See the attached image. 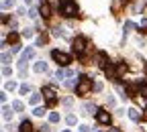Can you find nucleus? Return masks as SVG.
Masks as SVG:
<instances>
[{"label":"nucleus","mask_w":147,"mask_h":132,"mask_svg":"<svg viewBox=\"0 0 147 132\" xmlns=\"http://www.w3.org/2000/svg\"><path fill=\"white\" fill-rule=\"evenodd\" d=\"M2 116H4V120H12V110H10L8 106L2 108Z\"/></svg>","instance_id":"obj_15"},{"label":"nucleus","mask_w":147,"mask_h":132,"mask_svg":"<svg viewBox=\"0 0 147 132\" xmlns=\"http://www.w3.org/2000/svg\"><path fill=\"white\" fill-rule=\"evenodd\" d=\"M86 45H88V41H86V37H76L74 39V53H78V55H84V51H86Z\"/></svg>","instance_id":"obj_4"},{"label":"nucleus","mask_w":147,"mask_h":132,"mask_svg":"<svg viewBox=\"0 0 147 132\" xmlns=\"http://www.w3.org/2000/svg\"><path fill=\"white\" fill-rule=\"evenodd\" d=\"M18 132H35V128H33V124H31L29 120H23V124H21V128H18Z\"/></svg>","instance_id":"obj_11"},{"label":"nucleus","mask_w":147,"mask_h":132,"mask_svg":"<svg viewBox=\"0 0 147 132\" xmlns=\"http://www.w3.org/2000/svg\"><path fill=\"white\" fill-rule=\"evenodd\" d=\"M23 108H25V106H23V102H21V100H14V102H12V110L23 112Z\"/></svg>","instance_id":"obj_18"},{"label":"nucleus","mask_w":147,"mask_h":132,"mask_svg":"<svg viewBox=\"0 0 147 132\" xmlns=\"http://www.w3.org/2000/svg\"><path fill=\"white\" fill-rule=\"evenodd\" d=\"M127 112H129V118H131L133 122H141V114H139V110H135V108H129Z\"/></svg>","instance_id":"obj_10"},{"label":"nucleus","mask_w":147,"mask_h":132,"mask_svg":"<svg viewBox=\"0 0 147 132\" xmlns=\"http://www.w3.org/2000/svg\"><path fill=\"white\" fill-rule=\"evenodd\" d=\"M106 102H108V106H110V108L115 106V98H113V96H108V98H106Z\"/></svg>","instance_id":"obj_35"},{"label":"nucleus","mask_w":147,"mask_h":132,"mask_svg":"<svg viewBox=\"0 0 147 132\" xmlns=\"http://www.w3.org/2000/svg\"><path fill=\"white\" fill-rule=\"evenodd\" d=\"M6 89H16V81H6Z\"/></svg>","instance_id":"obj_31"},{"label":"nucleus","mask_w":147,"mask_h":132,"mask_svg":"<svg viewBox=\"0 0 147 132\" xmlns=\"http://www.w3.org/2000/svg\"><path fill=\"white\" fill-rule=\"evenodd\" d=\"M43 96L47 98V106H49V108L57 104V98H55V89H53L51 85H45V87H43Z\"/></svg>","instance_id":"obj_5"},{"label":"nucleus","mask_w":147,"mask_h":132,"mask_svg":"<svg viewBox=\"0 0 147 132\" xmlns=\"http://www.w3.org/2000/svg\"><path fill=\"white\" fill-rule=\"evenodd\" d=\"M35 71H37V73H45V71H47V63H45V61H37V63H35Z\"/></svg>","instance_id":"obj_13"},{"label":"nucleus","mask_w":147,"mask_h":132,"mask_svg":"<svg viewBox=\"0 0 147 132\" xmlns=\"http://www.w3.org/2000/svg\"><path fill=\"white\" fill-rule=\"evenodd\" d=\"M125 2H129V0H125Z\"/></svg>","instance_id":"obj_42"},{"label":"nucleus","mask_w":147,"mask_h":132,"mask_svg":"<svg viewBox=\"0 0 147 132\" xmlns=\"http://www.w3.org/2000/svg\"><path fill=\"white\" fill-rule=\"evenodd\" d=\"M2 63H4V65H8V63H10V55H8L6 51L2 53Z\"/></svg>","instance_id":"obj_27"},{"label":"nucleus","mask_w":147,"mask_h":132,"mask_svg":"<svg viewBox=\"0 0 147 132\" xmlns=\"http://www.w3.org/2000/svg\"><path fill=\"white\" fill-rule=\"evenodd\" d=\"M139 29H147V18H143V21H141V25H139Z\"/></svg>","instance_id":"obj_37"},{"label":"nucleus","mask_w":147,"mask_h":132,"mask_svg":"<svg viewBox=\"0 0 147 132\" xmlns=\"http://www.w3.org/2000/svg\"><path fill=\"white\" fill-rule=\"evenodd\" d=\"M45 112H47L45 108H35V110H33V114H35V116H43Z\"/></svg>","instance_id":"obj_25"},{"label":"nucleus","mask_w":147,"mask_h":132,"mask_svg":"<svg viewBox=\"0 0 147 132\" xmlns=\"http://www.w3.org/2000/svg\"><path fill=\"white\" fill-rule=\"evenodd\" d=\"M108 132H121V130H119V128H110Z\"/></svg>","instance_id":"obj_40"},{"label":"nucleus","mask_w":147,"mask_h":132,"mask_svg":"<svg viewBox=\"0 0 147 132\" xmlns=\"http://www.w3.org/2000/svg\"><path fill=\"white\" fill-rule=\"evenodd\" d=\"M82 110H84V114H96V108H94V104H90V102H86L84 106H82Z\"/></svg>","instance_id":"obj_12"},{"label":"nucleus","mask_w":147,"mask_h":132,"mask_svg":"<svg viewBox=\"0 0 147 132\" xmlns=\"http://www.w3.org/2000/svg\"><path fill=\"white\" fill-rule=\"evenodd\" d=\"M96 132H100V130H96Z\"/></svg>","instance_id":"obj_43"},{"label":"nucleus","mask_w":147,"mask_h":132,"mask_svg":"<svg viewBox=\"0 0 147 132\" xmlns=\"http://www.w3.org/2000/svg\"><path fill=\"white\" fill-rule=\"evenodd\" d=\"M96 120L100 122V124H110V114L106 110H98L96 112Z\"/></svg>","instance_id":"obj_6"},{"label":"nucleus","mask_w":147,"mask_h":132,"mask_svg":"<svg viewBox=\"0 0 147 132\" xmlns=\"http://www.w3.org/2000/svg\"><path fill=\"white\" fill-rule=\"evenodd\" d=\"M59 35H63V29H59V27L53 29V37H59Z\"/></svg>","instance_id":"obj_32"},{"label":"nucleus","mask_w":147,"mask_h":132,"mask_svg":"<svg viewBox=\"0 0 147 132\" xmlns=\"http://www.w3.org/2000/svg\"><path fill=\"white\" fill-rule=\"evenodd\" d=\"M39 102H41V96H39V93H33V96H31V104H35V106H37Z\"/></svg>","instance_id":"obj_23"},{"label":"nucleus","mask_w":147,"mask_h":132,"mask_svg":"<svg viewBox=\"0 0 147 132\" xmlns=\"http://www.w3.org/2000/svg\"><path fill=\"white\" fill-rule=\"evenodd\" d=\"M39 132H51V128H49V124H43V126L39 128Z\"/></svg>","instance_id":"obj_34"},{"label":"nucleus","mask_w":147,"mask_h":132,"mask_svg":"<svg viewBox=\"0 0 147 132\" xmlns=\"http://www.w3.org/2000/svg\"><path fill=\"white\" fill-rule=\"evenodd\" d=\"M125 71H127V65H125V63H117V73H119V77H123Z\"/></svg>","instance_id":"obj_16"},{"label":"nucleus","mask_w":147,"mask_h":132,"mask_svg":"<svg viewBox=\"0 0 147 132\" xmlns=\"http://www.w3.org/2000/svg\"><path fill=\"white\" fill-rule=\"evenodd\" d=\"M6 43H12V45H16V43H18V33H10V35L6 37Z\"/></svg>","instance_id":"obj_14"},{"label":"nucleus","mask_w":147,"mask_h":132,"mask_svg":"<svg viewBox=\"0 0 147 132\" xmlns=\"http://www.w3.org/2000/svg\"><path fill=\"white\" fill-rule=\"evenodd\" d=\"M80 132H90V128L88 126H80Z\"/></svg>","instance_id":"obj_38"},{"label":"nucleus","mask_w":147,"mask_h":132,"mask_svg":"<svg viewBox=\"0 0 147 132\" xmlns=\"http://www.w3.org/2000/svg\"><path fill=\"white\" fill-rule=\"evenodd\" d=\"M133 29H135V23H133V21H127V23H125V35H129Z\"/></svg>","instance_id":"obj_17"},{"label":"nucleus","mask_w":147,"mask_h":132,"mask_svg":"<svg viewBox=\"0 0 147 132\" xmlns=\"http://www.w3.org/2000/svg\"><path fill=\"white\" fill-rule=\"evenodd\" d=\"M18 51H21V47H18V43H16V45H12V49H10V53H18Z\"/></svg>","instance_id":"obj_36"},{"label":"nucleus","mask_w":147,"mask_h":132,"mask_svg":"<svg viewBox=\"0 0 147 132\" xmlns=\"http://www.w3.org/2000/svg\"><path fill=\"white\" fill-rule=\"evenodd\" d=\"M14 6V0H4V2H2V8L6 10V8H12Z\"/></svg>","instance_id":"obj_24"},{"label":"nucleus","mask_w":147,"mask_h":132,"mask_svg":"<svg viewBox=\"0 0 147 132\" xmlns=\"http://www.w3.org/2000/svg\"><path fill=\"white\" fill-rule=\"evenodd\" d=\"M45 43H47V35H41L39 39H37V45L41 47V45H45Z\"/></svg>","instance_id":"obj_26"},{"label":"nucleus","mask_w":147,"mask_h":132,"mask_svg":"<svg viewBox=\"0 0 147 132\" xmlns=\"http://www.w3.org/2000/svg\"><path fill=\"white\" fill-rule=\"evenodd\" d=\"M90 89H92V79L86 77V75H80V77H78V85H76V93H78V96H86Z\"/></svg>","instance_id":"obj_1"},{"label":"nucleus","mask_w":147,"mask_h":132,"mask_svg":"<svg viewBox=\"0 0 147 132\" xmlns=\"http://www.w3.org/2000/svg\"><path fill=\"white\" fill-rule=\"evenodd\" d=\"M51 57H53V61H57L59 65H69L71 63V57L67 53H63V51H51Z\"/></svg>","instance_id":"obj_3"},{"label":"nucleus","mask_w":147,"mask_h":132,"mask_svg":"<svg viewBox=\"0 0 147 132\" xmlns=\"http://www.w3.org/2000/svg\"><path fill=\"white\" fill-rule=\"evenodd\" d=\"M98 65H100L102 69H106V67L110 65V61H108V57H106V53H104V51L98 53Z\"/></svg>","instance_id":"obj_9"},{"label":"nucleus","mask_w":147,"mask_h":132,"mask_svg":"<svg viewBox=\"0 0 147 132\" xmlns=\"http://www.w3.org/2000/svg\"><path fill=\"white\" fill-rule=\"evenodd\" d=\"M63 132H69V130H63Z\"/></svg>","instance_id":"obj_41"},{"label":"nucleus","mask_w":147,"mask_h":132,"mask_svg":"<svg viewBox=\"0 0 147 132\" xmlns=\"http://www.w3.org/2000/svg\"><path fill=\"white\" fill-rule=\"evenodd\" d=\"M76 12H78L76 2H71V0H65V2H61V14H63V16L71 18V16H76Z\"/></svg>","instance_id":"obj_2"},{"label":"nucleus","mask_w":147,"mask_h":132,"mask_svg":"<svg viewBox=\"0 0 147 132\" xmlns=\"http://www.w3.org/2000/svg\"><path fill=\"white\" fill-rule=\"evenodd\" d=\"M23 55H25L27 59H33V57H35V49H33V47H27V51H25Z\"/></svg>","instance_id":"obj_20"},{"label":"nucleus","mask_w":147,"mask_h":132,"mask_svg":"<svg viewBox=\"0 0 147 132\" xmlns=\"http://www.w3.org/2000/svg\"><path fill=\"white\" fill-rule=\"evenodd\" d=\"M23 2H25V4L29 6V4H33V0H23Z\"/></svg>","instance_id":"obj_39"},{"label":"nucleus","mask_w":147,"mask_h":132,"mask_svg":"<svg viewBox=\"0 0 147 132\" xmlns=\"http://www.w3.org/2000/svg\"><path fill=\"white\" fill-rule=\"evenodd\" d=\"M94 91H102V81H96L94 83Z\"/></svg>","instance_id":"obj_33"},{"label":"nucleus","mask_w":147,"mask_h":132,"mask_svg":"<svg viewBox=\"0 0 147 132\" xmlns=\"http://www.w3.org/2000/svg\"><path fill=\"white\" fill-rule=\"evenodd\" d=\"M49 122L51 124H57L59 122V114H57V112H51V114H49Z\"/></svg>","instance_id":"obj_19"},{"label":"nucleus","mask_w":147,"mask_h":132,"mask_svg":"<svg viewBox=\"0 0 147 132\" xmlns=\"http://www.w3.org/2000/svg\"><path fill=\"white\" fill-rule=\"evenodd\" d=\"M104 73H106V77L108 79H119V73H117V67L113 65V63H110L106 69H104Z\"/></svg>","instance_id":"obj_8"},{"label":"nucleus","mask_w":147,"mask_h":132,"mask_svg":"<svg viewBox=\"0 0 147 132\" xmlns=\"http://www.w3.org/2000/svg\"><path fill=\"white\" fill-rule=\"evenodd\" d=\"M18 91H21V96H27V93H29L31 89H29V85H27V83H23L21 87H18Z\"/></svg>","instance_id":"obj_21"},{"label":"nucleus","mask_w":147,"mask_h":132,"mask_svg":"<svg viewBox=\"0 0 147 132\" xmlns=\"http://www.w3.org/2000/svg\"><path fill=\"white\" fill-rule=\"evenodd\" d=\"M51 2H41V8H39V12H41V16L43 18H49L51 16Z\"/></svg>","instance_id":"obj_7"},{"label":"nucleus","mask_w":147,"mask_h":132,"mask_svg":"<svg viewBox=\"0 0 147 132\" xmlns=\"http://www.w3.org/2000/svg\"><path fill=\"white\" fill-rule=\"evenodd\" d=\"M65 122H67L69 126H74V124H76V116H74V114H69V116L65 118Z\"/></svg>","instance_id":"obj_28"},{"label":"nucleus","mask_w":147,"mask_h":132,"mask_svg":"<svg viewBox=\"0 0 147 132\" xmlns=\"http://www.w3.org/2000/svg\"><path fill=\"white\" fill-rule=\"evenodd\" d=\"M39 14H41V12H39V10H35V8H31V10H29V16H31V18H37Z\"/></svg>","instance_id":"obj_30"},{"label":"nucleus","mask_w":147,"mask_h":132,"mask_svg":"<svg viewBox=\"0 0 147 132\" xmlns=\"http://www.w3.org/2000/svg\"><path fill=\"white\" fill-rule=\"evenodd\" d=\"M10 73H12V69H10L8 65H4V67H2V75H4V77H8Z\"/></svg>","instance_id":"obj_29"},{"label":"nucleus","mask_w":147,"mask_h":132,"mask_svg":"<svg viewBox=\"0 0 147 132\" xmlns=\"http://www.w3.org/2000/svg\"><path fill=\"white\" fill-rule=\"evenodd\" d=\"M23 37H25V39H31V37H33V29H23V33H21Z\"/></svg>","instance_id":"obj_22"}]
</instances>
